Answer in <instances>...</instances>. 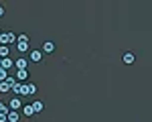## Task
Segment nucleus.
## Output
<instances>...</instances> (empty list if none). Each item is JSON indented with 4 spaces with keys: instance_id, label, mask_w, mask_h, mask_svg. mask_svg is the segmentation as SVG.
Returning a JSON list of instances; mask_svg holds the SVG:
<instances>
[{
    "instance_id": "nucleus-18",
    "label": "nucleus",
    "mask_w": 152,
    "mask_h": 122,
    "mask_svg": "<svg viewBox=\"0 0 152 122\" xmlns=\"http://www.w3.org/2000/svg\"><path fill=\"white\" fill-rule=\"evenodd\" d=\"M6 77H8V71L6 69H0V82H4Z\"/></svg>"
},
{
    "instance_id": "nucleus-22",
    "label": "nucleus",
    "mask_w": 152,
    "mask_h": 122,
    "mask_svg": "<svg viewBox=\"0 0 152 122\" xmlns=\"http://www.w3.org/2000/svg\"><path fill=\"white\" fill-rule=\"evenodd\" d=\"M0 63H2V59H0Z\"/></svg>"
},
{
    "instance_id": "nucleus-11",
    "label": "nucleus",
    "mask_w": 152,
    "mask_h": 122,
    "mask_svg": "<svg viewBox=\"0 0 152 122\" xmlns=\"http://www.w3.org/2000/svg\"><path fill=\"white\" fill-rule=\"evenodd\" d=\"M31 108H33V112H43V110H45V104H43V102H41V100H37V102H33V104H31Z\"/></svg>"
},
{
    "instance_id": "nucleus-20",
    "label": "nucleus",
    "mask_w": 152,
    "mask_h": 122,
    "mask_svg": "<svg viewBox=\"0 0 152 122\" xmlns=\"http://www.w3.org/2000/svg\"><path fill=\"white\" fill-rule=\"evenodd\" d=\"M0 122H6V114H0Z\"/></svg>"
},
{
    "instance_id": "nucleus-13",
    "label": "nucleus",
    "mask_w": 152,
    "mask_h": 122,
    "mask_svg": "<svg viewBox=\"0 0 152 122\" xmlns=\"http://www.w3.org/2000/svg\"><path fill=\"white\" fill-rule=\"evenodd\" d=\"M6 57H10V47L0 45V59H6Z\"/></svg>"
},
{
    "instance_id": "nucleus-6",
    "label": "nucleus",
    "mask_w": 152,
    "mask_h": 122,
    "mask_svg": "<svg viewBox=\"0 0 152 122\" xmlns=\"http://www.w3.org/2000/svg\"><path fill=\"white\" fill-rule=\"evenodd\" d=\"M12 67H14V59H12V57L2 59V63H0V69H6V71H8V69H12Z\"/></svg>"
},
{
    "instance_id": "nucleus-8",
    "label": "nucleus",
    "mask_w": 152,
    "mask_h": 122,
    "mask_svg": "<svg viewBox=\"0 0 152 122\" xmlns=\"http://www.w3.org/2000/svg\"><path fill=\"white\" fill-rule=\"evenodd\" d=\"M14 67L16 69H28V63L24 57H18V59H14Z\"/></svg>"
},
{
    "instance_id": "nucleus-14",
    "label": "nucleus",
    "mask_w": 152,
    "mask_h": 122,
    "mask_svg": "<svg viewBox=\"0 0 152 122\" xmlns=\"http://www.w3.org/2000/svg\"><path fill=\"white\" fill-rule=\"evenodd\" d=\"M10 90H12V87H10V84H8L6 79H4V82H0V92H2V94H8Z\"/></svg>"
},
{
    "instance_id": "nucleus-17",
    "label": "nucleus",
    "mask_w": 152,
    "mask_h": 122,
    "mask_svg": "<svg viewBox=\"0 0 152 122\" xmlns=\"http://www.w3.org/2000/svg\"><path fill=\"white\" fill-rule=\"evenodd\" d=\"M0 114H8V106L0 102Z\"/></svg>"
},
{
    "instance_id": "nucleus-9",
    "label": "nucleus",
    "mask_w": 152,
    "mask_h": 122,
    "mask_svg": "<svg viewBox=\"0 0 152 122\" xmlns=\"http://www.w3.org/2000/svg\"><path fill=\"white\" fill-rule=\"evenodd\" d=\"M122 61H124V63H126V65H132V63H134V61H136V55H134V53H124V55H122Z\"/></svg>"
},
{
    "instance_id": "nucleus-10",
    "label": "nucleus",
    "mask_w": 152,
    "mask_h": 122,
    "mask_svg": "<svg viewBox=\"0 0 152 122\" xmlns=\"http://www.w3.org/2000/svg\"><path fill=\"white\" fill-rule=\"evenodd\" d=\"M23 108V102H20V98H12L10 104H8V110H18Z\"/></svg>"
},
{
    "instance_id": "nucleus-7",
    "label": "nucleus",
    "mask_w": 152,
    "mask_h": 122,
    "mask_svg": "<svg viewBox=\"0 0 152 122\" xmlns=\"http://www.w3.org/2000/svg\"><path fill=\"white\" fill-rule=\"evenodd\" d=\"M16 49L20 53H28L31 51V45H28V41H16Z\"/></svg>"
},
{
    "instance_id": "nucleus-2",
    "label": "nucleus",
    "mask_w": 152,
    "mask_h": 122,
    "mask_svg": "<svg viewBox=\"0 0 152 122\" xmlns=\"http://www.w3.org/2000/svg\"><path fill=\"white\" fill-rule=\"evenodd\" d=\"M14 79H16L18 84H26V79H28V69H16Z\"/></svg>"
},
{
    "instance_id": "nucleus-3",
    "label": "nucleus",
    "mask_w": 152,
    "mask_h": 122,
    "mask_svg": "<svg viewBox=\"0 0 152 122\" xmlns=\"http://www.w3.org/2000/svg\"><path fill=\"white\" fill-rule=\"evenodd\" d=\"M28 59L33 61V63H39V61L43 59V53H41V49H31V51H28Z\"/></svg>"
},
{
    "instance_id": "nucleus-19",
    "label": "nucleus",
    "mask_w": 152,
    "mask_h": 122,
    "mask_svg": "<svg viewBox=\"0 0 152 122\" xmlns=\"http://www.w3.org/2000/svg\"><path fill=\"white\" fill-rule=\"evenodd\" d=\"M16 41H28V35L23 33V35H16Z\"/></svg>"
},
{
    "instance_id": "nucleus-1",
    "label": "nucleus",
    "mask_w": 152,
    "mask_h": 122,
    "mask_svg": "<svg viewBox=\"0 0 152 122\" xmlns=\"http://www.w3.org/2000/svg\"><path fill=\"white\" fill-rule=\"evenodd\" d=\"M16 41V35L14 33H0V45H4V47H8L10 43Z\"/></svg>"
},
{
    "instance_id": "nucleus-16",
    "label": "nucleus",
    "mask_w": 152,
    "mask_h": 122,
    "mask_svg": "<svg viewBox=\"0 0 152 122\" xmlns=\"http://www.w3.org/2000/svg\"><path fill=\"white\" fill-rule=\"evenodd\" d=\"M12 92H14V94H18V96H23V84H18V82H16V84L12 85Z\"/></svg>"
},
{
    "instance_id": "nucleus-12",
    "label": "nucleus",
    "mask_w": 152,
    "mask_h": 122,
    "mask_svg": "<svg viewBox=\"0 0 152 122\" xmlns=\"http://www.w3.org/2000/svg\"><path fill=\"white\" fill-rule=\"evenodd\" d=\"M6 122H18V112H16V110H8Z\"/></svg>"
},
{
    "instance_id": "nucleus-4",
    "label": "nucleus",
    "mask_w": 152,
    "mask_h": 122,
    "mask_svg": "<svg viewBox=\"0 0 152 122\" xmlns=\"http://www.w3.org/2000/svg\"><path fill=\"white\" fill-rule=\"evenodd\" d=\"M37 85L35 84H23V96H35Z\"/></svg>"
},
{
    "instance_id": "nucleus-5",
    "label": "nucleus",
    "mask_w": 152,
    "mask_h": 122,
    "mask_svg": "<svg viewBox=\"0 0 152 122\" xmlns=\"http://www.w3.org/2000/svg\"><path fill=\"white\" fill-rule=\"evenodd\" d=\"M53 51H55V43H53V41H45V43H43V49H41V53L51 55Z\"/></svg>"
},
{
    "instance_id": "nucleus-21",
    "label": "nucleus",
    "mask_w": 152,
    "mask_h": 122,
    "mask_svg": "<svg viewBox=\"0 0 152 122\" xmlns=\"http://www.w3.org/2000/svg\"><path fill=\"white\" fill-rule=\"evenodd\" d=\"M0 16H4V6L0 4Z\"/></svg>"
},
{
    "instance_id": "nucleus-15",
    "label": "nucleus",
    "mask_w": 152,
    "mask_h": 122,
    "mask_svg": "<svg viewBox=\"0 0 152 122\" xmlns=\"http://www.w3.org/2000/svg\"><path fill=\"white\" fill-rule=\"evenodd\" d=\"M23 114H24V116H33V114H35L33 108H31V104H24V106H23Z\"/></svg>"
}]
</instances>
